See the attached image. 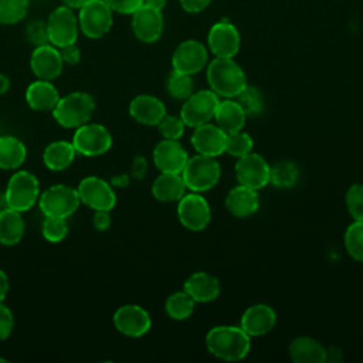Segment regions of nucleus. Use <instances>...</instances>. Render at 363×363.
I'll use <instances>...</instances> for the list:
<instances>
[{"label": "nucleus", "mask_w": 363, "mask_h": 363, "mask_svg": "<svg viewBox=\"0 0 363 363\" xmlns=\"http://www.w3.org/2000/svg\"><path fill=\"white\" fill-rule=\"evenodd\" d=\"M206 347L217 359L237 362L248 354L251 336L241 326L220 325L207 332Z\"/></svg>", "instance_id": "obj_1"}, {"label": "nucleus", "mask_w": 363, "mask_h": 363, "mask_svg": "<svg viewBox=\"0 0 363 363\" xmlns=\"http://www.w3.org/2000/svg\"><path fill=\"white\" fill-rule=\"evenodd\" d=\"M207 82L218 96L235 98L247 85L241 67L233 58L216 57L207 64Z\"/></svg>", "instance_id": "obj_2"}, {"label": "nucleus", "mask_w": 363, "mask_h": 363, "mask_svg": "<svg viewBox=\"0 0 363 363\" xmlns=\"http://www.w3.org/2000/svg\"><path fill=\"white\" fill-rule=\"evenodd\" d=\"M95 111V99L88 92L74 91L60 96L51 111L55 122L67 129H75L91 121Z\"/></svg>", "instance_id": "obj_3"}, {"label": "nucleus", "mask_w": 363, "mask_h": 363, "mask_svg": "<svg viewBox=\"0 0 363 363\" xmlns=\"http://www.w3.org/2000/svg\"><path fill=\"white\" fill-rule=\"evenodd\" d=\"M40 193V183L34 173L28 170H16L6 186V206L20 213L28 211L38 201Z\"/></svg>", "instance_id": "obj_4"}, {"label": "nucleus", "mask_w": 363, "mask_h": 363, "mask_svg": "<svg viewBox=\"0 0 363 363\" xmlns=\"http://www.w3.org/2000/svg\"><path fill=\"white\" fill-rule=\"evenodd\" d=\"M180 174L189 190L203 193L217 184L221 176V167L216 157L197 153L187 159Z\"/></svg>", "instance_id": "obj_5"}, {"label": "nucleus", "mask_w": 363, "mask_h": 363, "mask_svg": "<svg viewBox=\"0 0 363 363\" xmlns=\"http://www.w3.org/2000/svg\"><path fill=\"white\" fill-rule=\"evenodd\" d=\"M81 204L75 187L67 184H54L40 193L38 206L44 217H62L72 216Z\"/></svg>", "instance_id": "obj_6"}, {"label": "nucleus", "mask_w": 363, "mask_h": 363, "mask_svg": "<svg viewBox=\"0 0 363 363\" xmlns=\"http://www.w3.org/2000/svg\"><path fill=\"white\" fill-rule=\"evenodd\" d=\"M77 17L81 33L92 40L102 38L113 24V11L104 0H86Z\"/></svg>", "instance_id": "obj_7"}, {"label": "nucleus", "mask_w": 363, "mask_h": 363, "mask_svg": "<svg viewBox=\"0 0 363 363\" xmlns=\"http://www.w3.org/2000/svg\"><path fill=\"white\" fill-rule=\"evenodd\" d=\"M47 35L48 43L57 48L77 43L79 24L74 10L67 6H60L51 11L47 18Z\"/></svg>", "instance_id": "obj_8"}, {"label": "nucleus", "mask_w": 363, "mask_h": 363, "mask_svg": "<svg viewBox=\"0 0 363 363\" xmlns=\"http://www.w3.org/2000/svg\"><path fill=\"white\" fill-rule=\"evenodd\" d=\"M71 142L77 153L88 157H95L106 153L111 149L112 136L104 125L86 122L75 128Z\"/></svg>", "instance_id": "obj_9"}, {"label": "nucleus", "mask_w": 363, "mask_h": 363, "mask_svg": "<svg viewBox=\"0 0 363 363\" xmlns=\"http://www.w3.org/2000/svg\"><path fill=\"white\" fill-rule=\"evenodd\" d=\"M220 99L218 95L211 89H201L199 92H193L180 109V118L183 119L186 126L197 128L210 122L214 118L217 105Z\"/></svg>", "instance_id": "obj_10"}, {"label": "nucleus", "mask_w": 363, "mask_h": 363, "mask_svg": "<svg viewBox=\"0 0 363 363\" xmlns=\"http://www.w3.org/2000/svg\"><path fill=\"white\" fill-rule=\"evenodd\" d=\"M81 204L96 210L111 211L116 204V194L109 182L98 176L84 177L77 187Z\"/></svg>", "instance_id": "obj_11"}, {"label": "nucleus", "mask_w": 363, "mask_h": 363, "mask_svg": "<svg viewBox=\"0 0 363 363\" xmlns=\"http://www.w3.org/2000/svg\"><path fill=\"white\" fill-rule=\"evenodd\" d=\"M177 217L182 225L190 231L204 230L211 220V210L207 200L193 191L177 201Z\"/></svg>", "instance_id": "obj_12"}, {"label": "nucleus", "mask_w": 363, "mask_h": 363, "mask_svg": "<svg viewBox=\"0 0 363 363\" xmlns=\"http://www.w3.org/2000/svg\"><path fill=\"white\" fill-rule=\"evenodd\" d=\"M234 170L238 183L254 190H259L269 183L271 166L258 153L250 152L238 157Z\"/></svg>", "instance_id": "obj_13"}, {"label": "nucleus", "mask_w": 363, "mask_h": 363, "mask_svg": "<svg viewBox=\"0 0 363 363\" xmlns=\"http://www.w3.org/2000/svg\"><path fill=\"white\" fill-rule=\"evenodd\" d=\"M112 320L116 330L129 337H140L146 335L152 326L149 312L135 303L119 306L115 311Z\"/></svg>", "instance_id": "obj_14"}, {"label": "nucleus", "mask_w": 363, "mask_h": 363, "mask_svg": "<svg viewBox=\"0 0 363 363\" xmlns=\"http://www.w3.org/2000/svg\"><path fill=\"white\" fill-rule=\"evenodd\" d=\"M208 64V50L196 40L180 43L172 55V67L174 71L193 75Z\"/></svg>", "instance_id": "obj_15"}, {"label": "nucleus", "mask_w": 363, "mask_h": 363, "mask_svg": "<svg viewBox=\"0 0 363 363\" xmlns=\"http://www.w3.org/2000/svg\"><path fill=\"white\" fill-rule=\"evenodd\" d=\"M207 45L214 57L233 58L240 50V33L228 20L211 26L207 35Z\"/></svg>", "instance_id": "obj_16"}, {"label": "nucleus", "mask_w": 363, "mask_h": 363, "mask_svg": "<svg viewBox=\"0 0 363 363\" xmlns=\"http://www.w3.org/2000/svg\"><path fill=\"white\" fill-rule=\"evenodd\" d=\"M62 67L64 62L55 45L50 43L35 45L30 57V68L38 79L52 81L58 78L62 72Z\"/></svg>", "instance_id": "obj_17"}, {"label": "nucleus", "mask_w": 363, "mask_h": 363, "mask_svg": "<svg viewBox=\"0 0 363 363\" xmlns=\"http://www.w3.org/2000/svg\"><path fill=\"white\" fill-rule=\"evenodd\" d=\"M132 31L142 43L150 44L157 41L163 33L162 10L143 3L132 14Z\"/></svg>", "instance_id": "obj_18"}, {"label": "nucleus", "mask_w": 363, "mask_h": 363, "mask_svg": "<svg viewBox=\"0 0 363 363\" xmlns=\"http://www.w3.org/2000/svg\"><path fill=\"white\" fill-rule=\"evenodd\" d=\"M187 159V152L179 140L163 139L153 149V163L162 173H182Z\"/></svg>", "instance_id": "obj_19"}, {"label": "nucleus", "mask_w": 363, "mask_h": 363, "mask_svg": "<svg viewBox=\"0 0 363 363\" xmlns=\"http://www.w3.org/2000/svg\"><path fill=\"white\" fill-rule=\"evenodd\" d=\"M191 145L197 153L217 157L224 153L225 132L221 130L217 125L207 122L194 128L191 135Z\"/></svg>", "instance_id": "obj_20"}, {"label": "nucleus", "mask_w": 363, "mask_h": 363, "mask_svg": "<svg viewBox=\"0 0 363 363\" xmlns=\"http://www.w3.org/2000/svg\"><path fill=\"white\" fill-rule=\"evenodd\" d=\"M277 323L275 311L267 303H255L248 306L240 320V326L250 336H262L274 329Z\"/></svg>", "instance_id": "obj_21"}, {"label": "nucleus", "mask_w": 363, "mask_h": 363, "mask_svg": "<svg viewBox=\"0 0 363 363\" xmlns=\"http://www.w3.org/2000/svg\"><path fill=\"white\" fill-rule=\"evenodd\" d=\"M130 116L146 126H156L166 115L164 104L153 95H138L129 104Z\"/></svg>", "instance_id": "obj_22"}, {"label": "nucleus", "mask_w": 363, "mask_h": 363, "mask_svg": "<svg viewBox=\"0 0 363 363\" xmlns=\"http://www.w3.org/2000/svg\"><path fill=\"white\" fill-rule=\"evenodd\" d=\"M259 206V197L257 190L238 184L231 189L225 196V208L230 214L238 218L252 216Z\"/></svg>", "instance_id": "obj_23"}, {"label": "nucleus", "mask_w": 363, "mask_h": 363, "mask_svg": "<svg viewBox=\"0 0 363 363\" xmlns=\"http://www.w3.org/2000/svg\"><path fill=\"white\" fill-rule=\"evenodd\" d=\"M60 92L52 81L35 79L26 89V101L28 106L38 112H51L60 99Z\"/></svg>", "instance_id": "obj_24"}, {"label": "nucleus", "mask_w": 363, "mask_h": 363, "mask_svg": "<svg viewBox=\"0 0 363 363\" xmlns=\"http://www.w3.org/2000/svg\"><path fill=\"white\" fill-rule=\"evenodd\" d=\"M183 289L196 301V302H210L220 295V281L204 271L191 274L183 285Z\"/></svg>", "instance_id": "obj_25"}, {"label": "nucleus", "mask_w": 363, "mask_h": 363, "mask_svg": "<svg viewBox=\"0 0 363 363\" xmlns=\"http://www.w3.org/2000/svg\"><path fill=\"white\" fill-rule=\"evenodd\" d=\"M289 357L295 363L326 362V347L311 336H298L289 345Z\"/></svg>", "instance_id": "obj_26"}, {"label": "nucleus", "mask_w": 363, "mask_h": 363, "mask_svg": "<svg viewBox=\"0 0 363 363\" xmlns=\"http://www.w3.org/2000/svg\"><path fill=\"white\" fill-rule=\"evenodd\" d=\"M186 184L180 173H162L152 184V194L163 203L179 201L186 194Z\"/></svg>", "instance_id": "obj_27"}, {"label": "nucleus", "mask_w": 363, "mask_h": 363, "mask_svg": "<svg viewBox=\"0 0 363 363\" xmlns=\"http://www.w3.org/2000/svg\"><path fill=\"white\" fill-rule=\"evenodd\" d=\"M77 150L72 145V142L68 140H54L43 152V162L45 167L51 172H62L68 169L75 156Z\"/></svg>", "instance_id": "obj_28"}, {"label": "nucleus", "mask_w": 363, "mask_h": 363, "mask_svg": "<svg viewBox=\"0 0 363 363\" xmlns=\"http://www.w3.org/2000/svg\"><path fill=\"white\" fill-rule=\"evenodd\" d=\"M216 125L224 130L225 133L241 130L245 125L247 115L237 101L230 98L218 102L216 113H214Z\"/></svg>", "instance_id": "obj_29"}, {"label": "nucleus", "mask_w": 363, "mask_h": 363, "mask_svg": "<svg viewBox=\"0 0 363 363\" xmlns=\"http://www.w3.org/2000/svg\"><path fill=\"white\" fill-rule=\"evenodd\" d=\"M26 231L23 213L4 207L0 210V244L16 245L21 241Z\"/></svg>", "instance_id": "obj_30"}, {"label": "nucleus", "mask_w": 363, "mask_h": 363, "mask_svg": "<svg viewBox=\"0 0 363 363\" xmlns=\"http://www.w3.org/2000/svg\"><path fill=\"white\" fill-rule=\"evenodd\" d=\"M27 157V147L21 139L11 135L0 136V169L17 170Z\"/></svg>", "instance_id": "obj_31"}, {"label": "nucleus", "mask_w": 363, "mask_h": 363, "mask_svg": "<svg viewBox=\"0 0 363 363\" xmlns=\"http://www.w3.org/2000/svg\"><path fill=\"white\" fill-rule=\"evenodd\" d=\"M194 305H196V301L183 289L169 295L164 303V309L172 319L184 320L193 313Z\"/></svg>", "instance_id": "obj_32"}, {"label": "nucleus", "mask_w": 363, "mask_h": 363, "mask_svg": "<svg viewBox=\"0 0 363 363\" xmlns=\"http://www.w3.org/2000/svg\"><path fill=\"white\" fill-rule=\"evenodd\" d=\"M298 176H299V172L295 163L289 160H281L271 167L269 183H272L275 187L288 189L296 183Z\"/></svg>", "instance_id": "obj_33"}, {"label": "nucleus", "mask_w": 363, "mask_h": 363, "mask_svg": "<svg viewBox=\"0 0 363 363\" xmlns=\"http://www.w3.org/2000/svg\"><path fill=\"white\" fill-rule=\"evenodd\" d=\"M345 247L347 254L359 262H363V221L353 220L345 233Z\"/></svg>", "instance_id": "obj_34"}, {"label": "nucleus", "mask_w": 363, "mask_h": 363, "mask_svg": "<svg viewBox=\"0 0 363 363\" xmlns=\"http://www.w3.org/2000/svg\"><path fill=\"white\" fill-rule=\"evenodd\" d=\"M166 89L169 95L174 99H187L193 94V79L191 75L179 72V71H172L167 77L166 81Z\"/></svg>", "instance_id": "obj_35"}, {"label": "nucleus", "mask_w": 363, "mask_h": 363, "mask_svg": "<svg viewBox=\"0 0 363 363\" xmlns=\"http://www.w3.org/2000/svg\"><path fill=\"white\" fill-rule=\"evenodd\" d=\"M28 11V0H0V24L20 23Z\"/></svg>", "instance_id": "obj_36"}, {"label": "nucleus", "mask_w": 363, "mask_h": 363, "mask_svg": "<svg viewBox=\"0 0 363 363\" xmlns=\"http://www.w3.org/2000/svg\"><path fill=\"white\" fill-rule=\"evenodd\" d=\"M252 145H254L252 138L242 129L237 130V132L225 133L224 152H227L231 156L241 157V156L250 153L252 150Z\"/></svg>", "instance_id": "obj_37"}, {"label": "nucleus", "mask_w": 363, "mask_h": 363, "mask_svg": "<svg viewBox=\"0 0 363 363\" xmlns=\"http://www.w3.org/2000/svg\"><path fill=\"white\" fill-rule=\"evenodd\" d=\"M235 101L242 108L245 115H258L264 108L261 92L250 85H245L242 91L235 96Z\"/></svg>", "instance_id": "obj_38"}, {"label": "nucleus", "mask_w": 363, "mask_h": 363, "mask_svg": "<svg viewBox=\"0 0 363 363\" xmlns=\"http://www.w3.org/2000/svg\"><path fill=\"white\" fill-rule=\"evenodd\" d=\"M41 234L48 242H61L68 234L67 218L62 217H45L41 224Z\"/></svg>", "instance_id": "obj_39"}, {"label": "nucleus", "mask_w": 363, "mask_h": 363, "mask_svg": "<svg viewBox=\"0 0 363 363\" xmlns=\"http://www.w3.org/2000/svg\"><path fill=\"white\" fill-rule=\"evenodd\" d=\"M156 126L159 128V132L163 136V139L179 140L184 133L186 125L180 116L166 113Z\"/></svg>", "instance_id": "obj_40"}, {"label": "nucleus", "mask_w": 363, "mask_h": 363, "mask_svg": "<svg viewBox=\"0 0 363 363\" xmlns=\"http://www.w3.org/2000/svg\"><path fill=\"white\" fill-rule=\"evenodd\" d=\"M345 201L352 218L363 221V184H352L346 191Z\"/></svg>", "instance_id": "obj_41"}, {"label": "nucleus", "mask_w": 363, "mask_h": 363, "mask_svg": "<svg viewBox=\"0 0 363 363\" xmlns=\"http://www.w3.org/2000/svg\"><path fill=\"white\" fill-rule=\"evenodd\" d=\"M14 328V316L9 306L0 302V342L6 340Z\"/></svg>", "instance_id": "obj_42"}, {"label": "nucleus", "mask_w": 363, "mask_h": 363, "mask_svg": "<svg viewBox=\"0 0 363 363\" xmlns=\"http://www.w3.org/2000/svg\"><path fill=\"white\" fill-rule=\"evenodd\" d=\"M112 11L121 13V14H133L143 3L145 0H104Z\"/></svg>", "instance_id": "obj_43"}, {"label": "nucleus", "mask_w": 363, "mask_h": 363, "mask_svg": "<svg viewBox=\"0 0 363 363\" xmlns=\"http://www.w3.org/2000/svg\"><path fill=\"white\" fill-rule=\"evenodd\" d=\"M27 38L30 43L35 45H41L48 43V35H47V26L43 21H33L27 27Z\"/></svg>", "instance_id": "obj_44"}, {"label": "nucleus", "mask_w": 363, "mask_h": 363, "mask_svg": "<svg viewBox=\"0 0 363 363\" xmlns=\"http://www.w3.org/2000/svg\"><path fill=\"white\" fill-rule=\"evenodd\" d=\"M58 50H60V54H61V58H62L64 64L75 65V64L79 62V60H81V50L77 47V43L65 45V47H61Z\"/></svg>", "instance_id": "obj_45"}, {"label": "nucleus", "mask_w": 363, "mask_h": 363, "mask_svg": "<svg viewBox=\"0 0 363 363\" xmlns=\"http://www.w3.org/2000/svg\"><path fill=\"white\" fill-rule=\"evenodd\" d=\"M147 173V160L143 156H135L130 163V177L142 180Z\"/></svg>", "instance_id": "obj_46"}, {"label": "nucleus", "mask_w": 363, "mask_h": 363, "mask_svg": "<svg viewBox=\"0 0 363 363\" xmlns=\"http://www.w3.org/2000/svg\"><path fill=\"white\" fill-rule=\"evenodd\" d=\"M112 223V217H111V211L108 210H96L94 213L92 217V224L95 227V230L98 231H106L111 227Z\"/></svg>", "instance_id": "obj_47"}, {"label": "nucleus", "mask_w": 363, "mask_h": 363, "mask_svg": "<svg viewBox=\"0 0 363 363\" xmlns=\"http://www.w3.org/2000/svg\"><path fill=\"white\" fill-rule=\"evenodd\" d=\"M211 0H180V6L187 13H200L210 6Z\"/></svg>", "instance_id": "obj_48"}, {"label": "nucleus", "mask_w": 363, "mask_h": 363, "mask_svg": "<svg viewBox=\"0 0 363 363\" xmlns=\"http://www.w3.org/2000/svg\"><path fill=\"white\" fill-rule=\"evenodd\" d=\"M129 182H130V176L129 174H125V173H119V174H115L112 179H111V184H112V187H119V189H122V187H126L128 184H129Z\"/></svg>", "instance_id": "obj_49"}, {"label": "nucleus", "mask_w": 363, "mask_h": 363, "mask_svg": "<svg viewBox=\"0 0 363 363\" xmlns=\"http://www.w3.org/2000/svg\"><path fill=\"white\" fill-rule=\"evenodd\" d=\"M9 289H10L9 277H7V274L3 269H0V302L4 301L6 295L9 294Z\"/></svg>", "instance_id": "obj_50"}, {"label": "nucleus", "mask_w": 363, "mask_h": 363, "mask_svg": "<svg viewBox=\"0 0 363 363\" xmlns=\"http://www.w3.org/2000/svg\"><path fill=\"white\" fill-rule=\"evenodd\" d=\"M342 360V352L335 347L330 346L326 349V362H340Z\"/></svg>", "instance_id": "obj_51"}, {"label": "nucleus", "mask_w": 363, "mask_h": 363, "mask_svg": "<svg viewBox=\"0 0 363 363\" xmlns=\"http://www.w3.org/2000/svg\"><path fill=\"white\" fill-rule=\"evenodd\" d=\"M85 3L86 0H62V4L72 10H79Z\"/></svg>", "instance_id": "obj_52"}, {"label": "nucleus", "mask_w": 363, "mask_h": 363, "mask_svg": "<svg viewBox=\"0 0 363 363\" xmlns=\"http://www.w3.org/2000/svg\"><path fill=\"white\" fill-rule=\"evenodd\" d=\"M10 88V79L7 75L0 72V95H4Z\"/></svg>", "instance_id": "obj_53"}, {"label": "nucleus", "mask_w": 363, "mask_h": 363, "mask_svg": "<svg viewBox=\"0 0 363 363\" xmlns=\"http://www.w3.org/2000/svg\"><path fill=\"white\" fill-rule=\"evenodd\" d=\"M146 4L157 9V10H163L166 6V0H145Z\"/></svg>", "instance_id": "obj_54"}, {"label": "nucleus", "mask_w": 363, "mask_h": 363, "mask_svg": "<svg viewBox=\"0 0 363 363\" xmlns=\"http://www.w3.org/2000/svg\"><path fill=\"white\" fill-rule=\"evenodd\" d=\"M0 362H6V359H3V357H0Z\"/></svg>", "instance_id": "obj_55"}]
</instances>
